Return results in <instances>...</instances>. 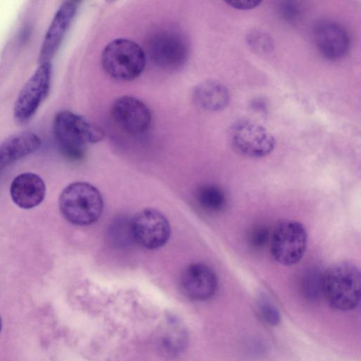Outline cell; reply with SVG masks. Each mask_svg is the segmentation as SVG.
I'll use <instances>...</instances> for the list:
<instances>
[{
    "instance_id": "cell-16",
    "label": "cell",
    "mask_w": 361,
    "mask_h": 361,
    "mask_svg": "<svg viewBox=\"0 0 361 361\" xmlns=\"http://www.w3.org/2000/svg\"><path fill=\"white\" fill-rule=\"evenodd\" d=\"M194 101L200 107L212 111L225 109L230 102V93L222 83L207 80L198 85L194 90Z\"/></svg>"
},
{
    "instance_id": "cell-7",
    "label": "cell",
    "mask_w": 361,
    "mask_h": 361,
    "mask_svg": "<svg viewBox=\"0 0 361 361\" xmlns=\"http://www.w3.org/2000/svg\"><path fill=\"white\" fill-rule=\"evenodd\" d=\"M129 231L135 243L149 250L164 246L171 235L168 219L154 209H144L137 212L130 221Z\"/></svg>"
},
{
    "instance_id": "cell-10",
    "label": "cell",
    "mask_w": 361,
    "mask_h": 361,
    "mask_svg": "<svg viewBox=\"0 0 361 361\" xmlns=\"http://www.w3.org/2000/svg\"><path fill=\"white\" fill-rule=\"evenodd\" d=\"M312 39L318 52L329 60L343 59L350 49L347 31L341 24L332 20L317 23L312 30Z\"/></svg>"
},
{
    "instance_id": "cell-21",
    "label": "cell",
    "mask_w": 361,
    "mask_h": 361,
    "mask_svg": "<svg viewBox=\"0 0 361 361\" xmlns=\"http://www.w3.org/2000/svg\"><path fill=\"white\" fill-rule=\"evenodd\" d=\"M258 310L262 319L271 326L280 322V314L276 307L266 298H262L258 303Z\"/></svg>"
},
{
    "instance_id": "cell-23",
    "label": "cell",
    "mask_w": 361,
    "mask_h": 361,
    "mask_svg": "<svg viewBox=\"0 0 361 361\" xmlns=\"http://www.w3.org/2000/svg\"><path fill=\"white\" fill-rule=\"evenodd\" d=\"M259 0H229L226 1L230 6L239 10L254 8L261 4Z\"/></svg>"
},
{
    "instance_id": "cell-18",
    "label": "cell",
    "mask_w": 361,
    "mask_h": 361,
    "mask_svg": "<svg viewBox=\"0 0 361 361\" xmlns=\"http://www.w3.org/2000/svg\"><path fill=\"white\" fill-rule=\"evenodd\" d=\"M301 289L307 299L311 301L320 299L323 296V274L314 269L307 271L302 277Z\"/></svg>"
},
{
    "instance_id": "cell-20",
    "label": "cell",
    "mask_w": 361,
    "mask_h": 361,
    "mask_svg": "<svg viewBox=\"0 0 361 361\" xmlns=\"http://www.w3.org/2000/svg\"><path fill=\"white\" fill-rule=\"evenodd\" d=\"M246 41L250 49L258 54H268L274 48L271 37L262 31L252 30L247 35Z\"/></svg>"
},
{
    "instance_id": "cell-22",
    "label": "cell",
    "mask_w": 361,
    "mask_h": 361,
    "mask_svg": "<svg viewBox=\"0 0 361 361\" xmlns=\"http://www.w3.org/2000/svg\"><path fill=\"white\" fill-rule=\"evenodd\" d=\"M270 238L269 229L262 226L255 228L250 236V243L255 248L264 247Z\"/></svg>"
},
{
    "instance_id": "cell-1",
    "label": "cell",
    "mask_w": 361,
    "mask_h": 361,
    "mask_svg": "<svg viewBox=\"0 0 361 361\" xmlns=\"http://www.w3.org/2000/svg\"><path fill=\"white\" fill-rule=\"evenodd\" d=\"M361 275L353 262L343 260L331 264L323 274V296L338 310L354 309L360 302Z\"/></svg>"
},
{
    "instance_id": "cell-8",
    "label": "cell",
    "mask_w": 361,
    "mask_h": 361,
    "mask_svg": "<svg viewBox=\"0 0 361 361\" xmlns=\"http://www.w3.org/2000/svg\"><path fill=\"white\" fill-rule=\"evenodd\" d=\"M51 65L37 67L20 91L13 107V117L18 123L28 121L47 96L50 87Z\"/></svg>"
},
{
    "instance_id": "cell-17",
    "label": "cell",
    "mask_w": 361,
    "mask_h": 361,
    "mask_svg": "<svg viewBox=\"0 0 361 361\" xmlns=\"http://www.w3.org/2000/svg\"><path fill=\"white\" fill-rule=\"evenodd\" d=\"M196 197L200 206L209 212H220L226 205L224 192L214 185L201 186L197 191Z\"/></svg>"
},
{
    "instance_id": "cell-15",
    "label": "cell",
    "mask_w": 361,
    "mask_h": 361,
    "mask_svg": "<svg viewBox=\"0 0 361 361\" xmlns=\"http://www.w3.org/2000/svg\"><path fill=\"white\" fill-rule=\"evenodd\" d=\"M40 137L33 132L13 135L0 145V171L11 164L32 154L39 148Z\"/></svg>"
},
{
    "instance_id": "cell-11",
    "label": "cell",
    "mask_w": 361,
    "mask_h": 361,
    "mask_svg": "<svg viewBox=\"0 0 361 361\" xmlns=\"http://www.w3.org/2000/svg\"><path fill=\"white\" fill-rule=\"evenodd\" d=\"M111 116L123 130L131 135L147 131L152 120L150 111L145 104L130 96L121 97L114 102Z\"/></svg>"
},
{
    "instance_id": "cell-12",
    "label": "cell",
    "mask_w": 361,
    "mask_h": 361,
    "mask_svg": "<svg viewBox=\"0 0 361 361\" xmlns=\"http://www.w3.org/2000/svg\"><path fill=\"white\" fill-rule=\"evenodd\" d=\"M180 286L185 295L195 300H206L216 292L218 279L215 272L203 263H192L184 270Z\"/></svg>"
},
{
    "instance_id": "cell-9",
    "label": "cell",
    "mask_w": 361,
    "mask_h": 361,
    "mask_svg": "<svg viewBox=\"0 0 361 361\" xmlns=\"http://www.w3.org/2000/svg\"><path fill=\"white\" fill-rule=\"evenodd\" d=\"M148 54L158 67L173 70L180 67L188 56V44L183 36L173 30L153 34L147 45Z\"/></svg>"
},
{
    "instance_id": "cell-19",
    "label": "cell",
    "mask_w": 361,
    "mask_h": 361,
    "mask_svg": "<svg viewBox=\"0 0 361 361\" xmlns=\"http://www.w3.org/2000/svg\"><path fill=\"white\" fill-rule=\"evenodd\" d=\"M278 13L283 21L295 25L302 19L304 9L298 1H282L278 6Z\"/></svg>"
},
{
    "instance_id": "cell-4",
    "label": "cell",
    "mask_w": 361,
    "mask_h": 361,
    "mask_svg": "<svg viewBox=\"0 0 361 361\" xmlns=\"http://www.w3.org/2000/svg\"><path fill=\"white\" fill-rule=\"evenodd\" d=\"M102 64L111 77L119 80H132L144 70L145 54L136 42L128 39H116L104 49Z\"/></svg>"
},
{
    "instance_id": "cell-13",
    "label": "cell",
    "mask_w": 361,
    "mask_h": 361,
    "mask_svg": "<svg viewBox=\"0 0 361 361\" xmlns=\"http://www.w3.org/2000/svg\"><path fill=\"white\" fill-rule=\"evenodd\" d=\"M77 7L76 1H68L63 3L56 11L42 44L39 55L40 63H49L55 55L74 18Z\"/></svg>"
},
{
    "instance_id": "cell-2",
    "label": "cell",
    "mask_w": 361,
    "mask_h": 361,
    "mask_svg": "<svg viewBox=\"0 0 361 361\" xmlns=\"http://www.w3.org/2000/svg\"><path fill=\"white\" fill-rule=\"evenodd\" d=\"M62 216L70 223L87 226L96 222L104 207L99 190L86 182H75L67 185L59 199Z\"/></svg>"
},
{
    "instance_id": "cell-5",
    "label": "cell",
    "mask_w": 361,
    "mask_h": 361,
    "mask_svg": "<svg viewBox=\"0 0 361 361\" xmlns=\"http://www.w3.org/2000/svg\"><path fill=\"white\" fill-rule=\"evenodd\" d=\"M307 232L300 221H279L271 236V253L279 264L288 267L299 262L307 245Z\"/></svg>"
},
{
    "instance_id": "cell-24",
    "label": "cell",
    "mask_w": 361,
    "mask_h": 361,
    "mask_svg": "<svg viewBox=\"0 0 361 361\" xmlns=\"http://www.w3.org/2000/svg\"><path fill=\"white\" fill-rule=\"evenodd\" d=\"M252 107L254 108L255 110L262 111L265 110V104L261 101L259 100H255L254 102H252Z\"/></svg>"
},
{
    "instance_id": "cell-14",
    "label": "cell",
    "mask_w": 361,
    "mask_h": 361,
    "mask_svg": "<svg viewBox=\"0 0 361 361\" xmlns=\"http://www.w3.org/2000/svg\"><path fill=\"white\" fill-rule=\"evenodd\" d=\"M10 194L13 202L25 209L34 208L44 200L46 185L42 178L33 173H23L11 182Z\"/></svg>"
},
{
    "instance_id": "cell-3",
    "label": "cell",
    "mask_w": 361,
    "mask_h": 361,
    "mask_svg": "<svg viewBox=\"0 0 361 361\" xmlns=\"http://www.w3.org/2000/svg\"><path fill=\"white\" fill-rule=\"evenodd\" d=\"M56 139L66 156L78 160L84 156L88 143L97 142L104 133L84 118L70 111L59 112L54 121Z\"/></svg>"
},
{
    "instance_id": "cell-6",
    "label": "cell",
    "mask_w": 361,
    "mask_h": 361,
    "mask_svg": "<svg viewBox=\"0 0 361 361\" xmlns=\"http://www.w3.org/2000/svg\"><path fill=\"white\" fill-rule=\"evenodd\" d=\"M233 149L239 154L261 158L269 155L275 147L272 135L263 126L247 120H240L232 125L229 130Z\"/></svg>"
},
{
    "instance_id": "cell-25",
    "label": "cell",
    "mask_w": 361,
    "mask_h": 361,
    "mask_svg": "<svg viewBox=\"0 0 361 361\" xmlns=\"http://www.w3.org/2000/svg\"><path fill=\"white\" fill-rule=\"evenodd\" d=\"M1 330H2V319H1V317L0 315V334H1Z\"/></svg>"
}]
</instances>
